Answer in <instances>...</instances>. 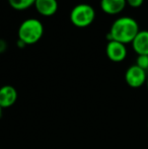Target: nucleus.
<instances>
[{
  "label": "nucleus",
  "instance_id": "7",
  "mask_svg": "<svg viewBox=\"0 0 148 149\" xmlns=\"http://www.w3.org/2000/svg\"><path fill=\"white\" fill-rule=\"evenodd\" d=\"M133 50L135 53L140 55H148V31H139L132 43Z\"/></svg>",
  "mask_w": 148,
  "mask_h": 149
},
{
  "label": "nucleus",
  "instance_id": "1",
  "mask_svg": "<svg viewBox=\"0 0 148 149\" xmlns=\"http://www.w3.org/2000/svg\"><path fill=\"white\" fill-rule=\"evenodd\" d=\"M139 31V24L134 18L122 16L113 22L107 38L109 41H117L126 45L132 43Z\"/></svg>",
  "mask_w": 148,
  "mask_h": 149
},
{
  "label": "nucleus",
  "instance_id": "16",
  "mask_svg": "<svg viewBox=\"0 0 148 149\" xmlns=\"http://www.w3.org/2000/svg\"><path fill=\"white\" fill-rule=\"evenodd\" d=\"M147 128H148V123H147Z\"/></svg>",
  "mask_w": 148,
  "mask_h": 149
},
{
  "label": "nucleus",
  "instance_id": "13",
  "mask_svg": "<svg viewBox=\"0 0 148 149\" xmlns=\"http://www.w3.org/2000/svg\"><path fill=\"white\" fill-rule=\"evenodd\" d=\"M6 48H7V44H6V42L0 39V53H3V52L6 50Z\"/></svg>",
  "mask_w": 148,
  "mask_h": 149
},
{
  "label": "nucleus",
  "instance_id": "15",
  "mask_svg": "<svg viewBox=\"0 0 148 149\" xmlns=\"http://www.w3.org/2000/svg\"><path fill=\"white\" fill-rule=\"evenodd\" d=\"M146 85H147V89H148V77H147V81H146Z\"/></svg>",
  "mask_w": 148,
  "mask_h": 149
},
{
  "label": "nucleus",
  "instance_id": "2",
  "mask_svg": "<svg viewBox=\"0 0 148 149\" xmlns=\"http://www.w3.org/2000/svg\"><path fill=\"white\" fill-rule=\"evenodd\" d=\"M44 33V26L37 18H28L18 28V40L26 45H33L41 40Z\"/></svg>",
  "mask_w": 148,
  "mask_h": 149
},
{
  "label": "nucleus",
  "instance_id": "5",
  "mask_svg": "<svg viewBox=\"0 0 148 149\" xmlns=\"http://www.w3.org/2000/svg\"><path fill=\"white\" fill-rule=\"evenodd\" d=\"M106 53L113 62H122L127 57V48L125 44L117 41H109L106 47Z\"/></svg>",
  "mask_w": 148,
  "mask_h": 149
},
{
  "label": "nucleus",
  "instance_id": "6",
  "mask_svg": "<svg viewBox=\"0 0 148 149\" xmlns=\"http://www.w3.org/2000/svg\"><path fill=\"white\" fill-rule=\"evenodd\" d=\"M17 100V91L12 85H3L0 87V107L7 109L12 107Z\"/></svg>",
  "mask_w": 148,
  "mask_h": 149
},
{
  "label": "nucleus",
  "instance_id": "3",
  "mask_svg": "<svg viewBox=\"0 0 148 149\" xmlns=\"http://www.w3.org/2000/svg\"><path fill=\"white\" fill-rule=\"evenodd\" d=\"M95 18V11L89 4L80 3L75 5L70 12V20L77 28H86L90 26Z\"/></svg>",
  "mask_w": 148,
  "mask_h": 149
},
{
  "label": "nucleus",
  "instance_id": "11",
  "mask_svg": "<svg viewBox=\"0 0 148 149\" xmlns=\"http://www.w3.org/2000/svg\"><path fill=\"white\" fill-rule=\"evenodd\" d=\"M136 65L140 68L144 69L145 71H148V55H140L137 57Z\"/></svg>",
  "mask_w": 148,
  "mask_h": 149
},
{
  "label": "nucleus",
  "instance_id": "10",
  "mask_svg": "<svg viewBox=\"0 0 148 149\" xmlns=\"http://www.w3.org/2000/svg\"><path fill=\"white\" fill-rule=\"evenodd\" d=\"M36 0H8V3L15 10H24L35 5Z\"/></svg>",
  "mask_w": 148,
  "mask_h": 149
},
{
  "label": "nucleus",
  "instance_id": "12",
  "mask_svg": "<svg viewBox=\"0 0 148 149\" xmlns=\"http://www.w3.org/2000/svg\"><path fill=\"white\" fill-rule=\"evenodd\" d=\"M127 4L133 8H139L143 4L144 0H126Z\"/></svg>",
  "mask_w": 148,
  "mask_h": 149
},
{
  "label": "nucleus",
  "instance_id": "4",
  "mask_svg": "<svg viewBox=\"0 0 148 149\" xmlns=\"http://www.w3.org/2000/svg\"><path fill=\"white\" fill-rule=\"evenodd\" d=\"M147 72L136 64L130 66L125 73L126 83L132 88H138L144 85L147 81Z\"/></svg>",
  "mask_w": 148,
  "mask_h": 149
},
{
  "label": "nucleus",
  "instance_id": "14",
  "mask_svg": "<svg viewBox=\"0 0 148 149\" xmlns=\"http://www.w3.org/2000/svg\"><path fill=\"white\" fill-rule=\"evenodd\" d=\"M2 110H3V109L0 107V117H1V115H2Z\"/></svg>",
  "mask_w": 148,
  "mask_h": 149
},
{
  "label": "nucleus",
  "instance_id": "8",
  "mask_svg": "<svg viewBox=\"0 0 148 149\" xmlns=\"http://www.w3.org/2000/svg\"><path fill=\"white\" fill-rule=\"evenodd\" d=\"M35 7L43 16H52L58 10L57 0H36Z\"/></svg>",
  "mask_w": 148,
  "mask_h": 149
},
{
  "label": "nucleus",
  "instance_id": "9",
  "mask_svg": "<svg viewBox=\"0 0 148 149\" xmlns=\"http://www.w3.org/2000/svg\"><path fill=\"white\" fill-rule=\"evenodd\" d=\"M127 5L126 0H101V8L105 13L114 15L122 12Z\"/></svg>",
  "mask_w": 148,
  "mask_h": 149
}]
</instances>
